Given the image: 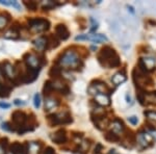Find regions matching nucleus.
I'll return each mask as SVG.
<instances>
[{"mask_svg": "<svg viewBox=\"0 0 156 154\" xmlns=\"http://www.w3.org/2000/svg\"><path fill=\"white\" fill-rule=\"evenodd\" d=\"M54 64L58 65L62 69L64 68V69H69V70H79L83 66L80 55L73 48L72 49L69 48V49L65 50L57 57Z\"/></svg>", "mask_w": 156, "mask_h": 154, "instance_id": "1", "label": "nucleus"}, {"mask_svg": "<svg viewBox=\"0 0 156 154\" xmlns=\"http://www.w3.org/2000/svg\"><path fill=\"white\" fill-rule=\"evenodd\" d=\"M98 62L104 68H117L121 65V59L114 48L104 46L98 53Z\"/></svg>", "mask_w": 156, "mask_h": 154, "instance_id": "2", "label": "nucleus"}, {"mask_svg": "<svg viewBox=\"0 0 156 154\" xmlns=\"http://www.w3.org/2000/svg\"><path fill=\"white\" fill-rule=\"evenodd\" d=\"M47 123L50 127H54L57 125H67L73 122L72 116L68 110H64L58 113H50L47 116Z\"/></svg>", "mask_w": 156, "mask_h": 154, "instance_id": "3", "label": "nucleus"}, {"mask_svg": "<svg viewBox=\"0 0 156 154\" xmlns=\"http://www.w3.org/2000/svg\"><path fill=\"white\" fill-rule=\"evenodd\" d=\"M27 25L32 34H42L50 28V22L45 18H28Z\"/></svg>", "mask_w": 156, "mask_h": 154, "instance_id": "4", "label": "nucleus"}, {"mask_svg": "<svg viewBox=\"0 0 156 154\" xmlns=\"http://www.w3.org/2000/svg\"><path fill=\"white\" fill-rule=\"evenodd\" d=\"M23 60L27 67L34 70H41V67L47 63L45 60L44 55H37L34 53H29V52L23 55Z\"/></svg>", "mask_w": 156, "mask_h": 154, "instance_id": "5", "label": "nucleus"}, {"mask_svg": "<svg viewBox=\"0 0 156 154\" xmlns=\"http://www.w3.org/2000/svg\"><path fill=\"white\" fill-rule=\"evenodd\" d=\"M132 75H133V81L136 83V87L138 89L144 90L145 87L153 84L152 79L147 75V72L142 70L140 67L135 68V69L133 70Z\"/></svg>", "mask_w": 156, "mask_h": 154, "instance_id": "6", "label": "nucleus"}, {"mask_svg": "<svg viewBox=\"0 0 156 154\" xmlns=\"http://www.w3.org/2000/svg\"><path fill=\"white\" fill-rule=\"evenodd\" d=\"M0 74L1 76L7 81L12 83L15 79H16V69L15 66L12 65L9 60H4V62L0 63Z\"/></svg>", "mask_w": 156, "mask_h": 154, "instance_id": "7", "label": "nucleus"}, {"mask_svg": "<svg viewBox=\"0 0 156 154\" xmlns=\"http://www.w3.org/2000/svg\"><path fill=\"white\" fill-rule=\"evenodd\" d=\"M27 116L24 112L22 110H15L12 113V129L14 132H17L20 128L23 127L26 124L27 121Z\"/></svg>", "mask_w": 156, "mask_h": 154, "instance_id": "8", "label": "nucleus"}, {"mask_svg": "<svg viewBox=\"0 0 156 154\" xmlns=\"http://www.w3.org/2000/svg\"><path fill=\"white\" fill-rule=\"evenodd\" d=\"M138 67L146 72L153 71L156 67V60H155V59H153V57H151V56L142 57V59H140Z\"/></svg>", "mask_w": 156, "mask_h": 154, "instance_id": "9", "label": "nucleus"}, {"mask_svg": "<svg viewBox=\"0 0 156 154\" xmlns=\"http://www.w3.org/2000/svg\"><path fill=\"white\" fill-rule=\"evenodd\" d=\"M50 138L51 141L55 144H58V145H62V144H65L67 142V132L65 129H59L57 131H55L54 133H51L50 134Z\"/></svg>", "mask_w": 156, "mask_h": 154, "instance_id": "10", "label": "nucleus"}, {"mask_svg": "<svg viewBox=\"0 0 156 154\" xmlns=\"http://www.w3.org/2000/svg\"><path fill=\"white\" fill-rule=\"evenodd\" d=\"M153 141L154 140L152 138V136H151L147 131H145V132H140L137 134V144L140 146L142 149L147 148Z\"/></svg>", "mask_w": 156, "mask_h": 154, "instance_id": "11", "label": "nucleus"}, {"mask_svg": "<svg viewBox=\"0 0 156 154\" xmlns=\"http://www.w3.org/2000/svg\"><path fill=\"white\" fill-rule=\"evenodd\" d=\"M55 36L58 38L59 40L66 41V40H68V38L70 37V31L65 24H57L55 26Z\"/></svg>", "mask_w": 156, "mask_h": 154, "instance_id": "12", "label": "nucleus"}, {"mask_svg": "<svg viewBox=\"0 0 156 154\" xmlns=\"http://www.w3.org/2000/svg\"><path fill=\"white\" fill-rule=\"evenodd\" d=\"M9 151L12 154H27V142L24 144L14 142L9 146Z\"/></svg>", "mask_w": 156, "mask_h": 154, "instance_id": "13", "label": "nucleus"}, {"mask_svg": "<svg viewBox=\"0 0 156 154\" xmlns=\"http://www.w3.org/2000/svg\"><path fill=\"white\" fill-rule=\"evenodd\" d=\"M43 144L37 141L27 142V154H41Z\"/></svg>", "mask_w": 156, "mask_h": 154, "instance_id": "14", "label": "nucleus"}, {"mask_svg": "<svg viewBox=\"0 0 156 154\" xmlns=\"http://www.w3.org/2000/svg\"><path fill=\"white\" fill-rule=\"evenodd\" d=\"M110 131H112L115 134H118L120 136V134H123L125 131V125L124 123L122 122L119 119H115V120L112 121V123L110 124Z\"/></svg>", "mask_w": 156, "mask_h": 154, "instance_id": "15", "label": "nucleus"}, {"mask_svg": "<svg viewBox=\"0 0 156 154\" xmlns=\"http://www.w3.org/2000/svg\"><path fill=\"white\" fill-rule=\"evenodd\" d=\"M92 85H94L95 89H96L98 91V93L99 94H112V90L108 88V85L106 84L105 82L101 81V80H96V81H93L92 83H90Z\"/></svg>", "mask_w": 156, "mask_h": 154, "instance_id": "16", "label": "nucleus"}, {"mask_svg": "<svg viewBox=\"0 0 156 154\" xmlns=\"http://www.w3.org/2000/svg\"><path fill=\"white\" fill-rule=\"evenodd\" d=\"M58 105H59V100L56 99V98L51 97V96L45 98V110H47V112L54 109Z\"/></svg>", "mask_w": 156, "mask_h": 154, "instance_id": "17", "label": "nucleus"}, {"mask_svg": "<svg viewBox=\"0 0 156 154\" xmlns=\"http://www.w3.org/2000/svg\"><path fill=\"white\" fill-rule=\"evenodd\" d=\"M95 102L97 104H99L100 106H108L110 105L112 101H110V97L109 95L106 94H98L97 96H95Z\"/></svg>", "mask_w": 156, "mask_h": 154, "instance_id": "18", "label": "nucleus"}, {"mask_svg": "<svg viewBox=\"0 0 156 154\" xmlns=\"http://www.w3.org/2000/svg\"><path fill=\"white\" fill-rule=\"evenodd\" d=\"M9 81L5 80V82H0V97L1 98H7L11 95V92L12 90V87L9 83Z\"/></svg>", "mask_w": 156, "mask_h": 154, "instance_id": "19", "label": "nucleus"}, {"mask_svg": "<svg viewBox=\"0 0 156 154\" xmlns=\"http://www.w3.org/2000/svg\"><path fill=\"white\" fill-rule=\"evenodd\" d=\"M32 44L34 46L37 48V50H47V39H46V36H42V37H39L37 39L34 40L32 41Z\"/></svg>", "mask_w": 156, "mask_h": 154, "instance_id": "20", "label": "nucleus"}, {"mask_svg": "<svg viewBox=\"0 0 156 154\" xmlns=\"http://www.w3.org/2000/svg\"><path fill=\"white\" fill-rule=\"evenodd\" d=\"M47 39V50L56 48L59 45V39L55 34H48L46 36Z\"/></svg>", "mask_w": 156, "mask_h": 154, "instance_id": "21", "label": "nucleus"}, {"mask_svg": "<svg viewBox=\"0 0 156 154\" xmlns=\"http://www.w3.org/2000/svg\"><path fill=\"white\" fill-rule=\"evenodd\" d=\"M49 75L54 79H60V77L62 76V69L59 67L58 65L53 64L49 71Z\"/></svg>", "mask_w": 156, "mask_h": 154, "instance_id": "22", "label": "nucleus"}, {"mask_svg": "<svg viewBox=\"0 0 156 154\" xmlns=\"http://www.w3.org/2000/svg\"><path fill=\"white\" fill-rule=\"evenodd\" d=\"M126 75L124 74V73H121V72H118L115 73V75H112V82L114 83L115 85H120L122 84V83H124L126 81Z\"/></svg>", "mask_w": 156, "mask_h": 154, "instance_id": "23", "label": "nucleus"}, {"mask_svg": "<svg viewBox=\"0 0 156 154\" xmlns=\"http://www.w3.org/2000/svg\"><path fill=\"white\" fill-rule=\"evenodd\" d=\"M89 36V40L94 43H104V42H107L108 39L106 36L102 34H87Z\"/></svg>", "mask_w": 156, "mask_h": 154, "instance_id": "24", "label": "nucleus"}, {"mask_svg": "<svg viewBox=\"0 0 156 154\" xmlns=\"http://www.w3.org/2000/svg\"><path fill=\"white\" fill-rule=\"evenodd\" d=\"M11 15L7 12L0 13V30L5 28L6 25L9 24V22L11 21Z\"/></svg>", "mask_w": 156, "mask_h": 154, "instance_id": "25", "label": "nucleus"}, {"mask_svg": "<svg viewBox=\"0 0 156 154\" xmlns=\"http://www.w3.org/2000/svg\"><path fill=\"white\" fill-rule=\"evenodd\" d=\"M53 91H54V87H53L52 80H46L44 83V88H43V93H44L45 98L49 97V96L52 94Z\"/></svg>", "mask_w": 156, "mask_h": 154, "instance_id": "26", "label": "nucleus"}, {"mask_svg": "<svg viewBox=\"0 0 156 154\" xmlns=\"http://www.w3.org/2000/svg\"><path fill=\"white\" fill-rule=\"evenodd\" d=\"M145 105H156V92L146 93Z\"/></svg>", "mask_w": 156, "mask_h": 154, "instance_id": "27", "label": "nucleus"}, {"mask_svg": "<svg viewBox=\"0 0 156 154\" xmlns=\"http://www.w3.org/2000/svg\"><path fill=\"white\" fill-rule=\"evenodd\" d=\"M104 138L107 141V142L110 143H118L120 142V136L118 134H115L112 131H109V132H106L104 134Z\"/></svg>", "mask_w": 156, "mask_h": 154, "instance_id": "28", "label": "nucleus"}, {"mask_svg": "<svg viewBox=\"0 0 156 154\" xmlns=\"http://www.w3.org/2000/svg\"><path fill=\"white\" fill-rule=\"evenodd\" d=\"M20 32L18 31H16V30H14V29H11L9 28V30L7 32H5L4 34V38L5 39H9V40H18L19 38H20Z\"/></svg>", "mask_w": 156, "mask_h": 154, "instance_id": "29", "label": "nucleus"}, {"mask_svg": "<svg viewBox=\"0 0 156 154\" xmlns=\"http://www.w3.org/2000/svg\"><path fill=\"white\" fill-rule=\"evenodd\" d=\"M23 3H24L25 7H26L28 11L34 12L37 9V3L36 1H24Z\"/></svg>", "mask_w": 156, "mask_h": 154, "instance_id": "30", "label": "nucleus"}, {"mask_svg": "<svg viewBox=\"0 0 156 154\" xmlns=\"http://www.w3.org/2000/svg\"><path fill=\"white\" fill-rule=\"evenodd\" d=\"M56 6V3L53 1H43L42 2V7L44 11H50V9H54Z\"/></svg>", "mask_w": 156, "mask_h": 154, "instance_id": "31", "label": "nucleus"}, {"mask_svg": "<svg viewBox=\"0 0 156 154\" xmlns=\"http://www.w3.org/2000/svg\"><path fill=\"white\" fill-rule=\"evenodd\" d=\"M0 127H1V129H2V130L11 131V132H14V129H12V123H9V122H3V123H1Z\"/></svg>", "mask_w": 156, "mask_h": 154, "instance_id": "32", "label": "nucleus"}, {"mask_svg": "<svg viewBox=\"0 0 156 154\" xmlns=\"http://www.w3.org/2000/svg\"><path fill=\"white\" fill-rule=\"evenodd\" d=\"M34 105L36 108H40V106H41V95L39 93L34 94Z\"/></svg>", "mask_w": 156, "mask_h": 154, "instance_id": "33", "label": "nucleus"}, {"mask_svg": "<svg viewBox=\"0 0 156 154\" xmlns=\"http://www.w3.org/2000/svg\"><path fill=\"white\" fill-rule=\"evenodd\" d=\"M145 116L148 119H149V120L156 122V112H152V110H147V112H145Z\"/></svg>", "mask_w": 156, "mask_h": 154, "instance_id": "34", "label": "nucleus"}, {"mask_svg": "<svg viewBox=\"0 0 156 154\" xmlns=\"http://www.w3.org/2000/svg\"><path fill=\"white\" fill-rule=\"evenodd\" d=\"M0 146H1V147L6 151L7 149H9V138H2L1 140H0Z\"/></svg>", "mask_w": 156, "mask_h": 154, "instance_id": "35", "label": "nucleus"}, {"mask_svg": "<svg viewBox=\"0 0 156 154\" xmlns=\"http://www.w3.org/2000/svg\"><path fill=\"white\" fill-rule=\"evenodd\" d=\"M146 131H147V132L149 133V134H150L151 136H152V138L156 142V129H155V128H153V127H148V128H147V130H146Z\"/></svg>", "mask_w": 156, "mask_h": 154, "instance_id": "36", "label": "nucleus"}, {"mask_svg": "<svg viewBox=\"0 0 156 154\" xmlns=\"http://www.w3.org/2000/svg\"><path fill=\"white\" fill-rule=\"evenodd\" d=\"M102 150H103V146L100 143H98L96 145V147H95V149H94V153L93 154H99V153H101Z\"/></svg>", "mask_w": 156, "mask_h": 154, "instance_id": "37", "label": "nucleus"}, {"mask_svg": "<svg viewBox=\"0 0 156 154\" xmlns=\"http://www.w3.org/2000/svg\"><path fill=\"white\" fill-rule=\"evenodd\" d=\"M128 121H129L132 125H136L138 123V119H137V117H135V116H131V117H129L128 118Z\"/></svg>", "mask_w": 156, "mask_h": 154, "instance_id": "38", "label": "nucleus"}, {"mask_svg": "<svg viewBox=\"0 0 156 154\" xmlns=\"http://www.w3.org/2000/svg\"><path fill=\"white\" fill-rule=\"evenodd\" d=\"M43 153L44 154H55V150L52 147L48 146V147H46V149H45Z\"/></svg>", "mask_w": 156, "mask_h": 154, "instance_id": "39", "label": "nucleus"}, {"mask_svg": "<svg viewBox=\"0 0 156 154\" xmlns=\"http://www.w3.org/2000/svg\"><path fill=\"white\" fill-rule=\"evenodd\" d=\"M75 40L76 41H83V40H89V36L87 34H79V36H77L75 38Z\"/></svg>", "mask_w": 156, "mask_h": 154, "instance_id": "40", "label": "nucleus"}, {"mask_svg": "<svg viewBox=\"0 0 156 154\" xmlns=\"http://www.w3.org/2000/svg\"><path fill=\"white\" fill-rule=\"evenodd\" d=\"M14 104L17 105V106H23V105H25V101L21 100V99H15Z\"/></svg>", "mask_w": 156, "mask_h": 154, "instance_id": "41", "label": "nucleus"}, {"mask_svg": "<svg viewBox=\"0 0 156 154\" xmlns=\"http://www.w3.org/2000/svg\"><path fill=\"white\" fill-rule=\"evenodd\" d=\"M0 107L3 108V109H7V108L11 107V104H9V103H6V102L1 101V102H0Z\"/></svg>", "mask_w": 156, "mask_h": 154, "instance_id": "42", "label": "nucleus"}, {"mask_svg": "<svg viewBox=\"0 0 156 154\" xmlns=\"http://www.w3.org/2000/svg\"><path fill=\"white\" fill-rule=\"evenodd\" d=\"M0 4H3V5H11L12 4V1L11 0H0Z\"/></svg>", "mask_w": 156, "mask_h": 154, "instance_id": "43", "label": "nucleus"}, {"mask_svg": "<svg viewBox=\"0 0 156 154\" xmlns=\"http://www.w3.org/2000/svg\"><path fill=\"white\" fill-rule=\"evenodd\" d=\"M12 6H14L15 9H17L18 11H21V6H20V4L18 3V1H12Z\"/></svg>", "mask_w": 156, "mask_h": 154, "instance_id": "44", "label": "nucleus"}, {"mask_svg": "<svg viewBox=\"0 0 156 154\" xmlns=\"http://www.w3.org/2000/svg\"><path fill=\"white\" fill-rule=\"evenodd\" d=\"M126 100H127V102L129 103V102H131V98H130V96H129V94H126Z\"/></svg>", "mask_w": 156, "mask_h": 154, "instance_id": "45", "label": "nucleus"}, {"mask_svg": "<svg viewBox=\"0 0 156 154\" xmlns=\"http://www.w3.org/2000/svg\"><path fill=\"white\" fill-rule=\"evenodd\" d=\"M0 154H6V151L4 150V149L2 148L1 146H0Z\"/></svg>", "mask_w": 156, "mask_h": 154, "instance_id": "46", "label": "nucleus"}, {"mask_svg": "<svg viewBox=\"0 0 156 154\" xmlns=\"http://www.w3.org/2000/svg\"><path fill=\"white\" fill-rule=\"evenodd\" d=\"M107 154H118V153H117V151H115V149H112V150H110Z\"/></svg>", "mask_w": 156, "mask_h": 154, "instance_id": "47", "label": "nucleus"}, {"mask_svg": "<svg viewBox=\"0 0 156 154\" xmlns=\"http://www.w3.org/2000/svg\"><path fill=\"white\" fill-rule=\"evenodd\" d=\"M127 9H129V11L131 12L132 14H133V13H134V11H133V7H132V6H129V5H127Z\"/></svg>", "mask_w": 156, "mask_h": 154, "instance_id": "48", "label": "nucleus"}, {"mask_svg": "<svg viewBox=\"0 0 156 154\" xmlns=\"http://www.w3.org/2000/svg\"><path fill=\"white\" fill-rule=\"evenodd\" d=\"M90 49H92V50H96V49H97V48H96V47H95V46H92V47H90Z\"/></svg>", "mask_w": 156, "mask_h": 154, "instance_id": "49", "label": "nucleus"}, {"mask_svg": "<svg viewBox=\"0 0 156 154\" xmlns=\"http://www.w3.org/2000/svg\"><path fill=\"white\" fill-rule=\"evenodd\" d=\"M9 154H12V153H11V152H9Z\"/></svg>", "mask_w": 156, "mask_h": 154, "instance_id": "50", "label": "nucleus"}]
</instances>
